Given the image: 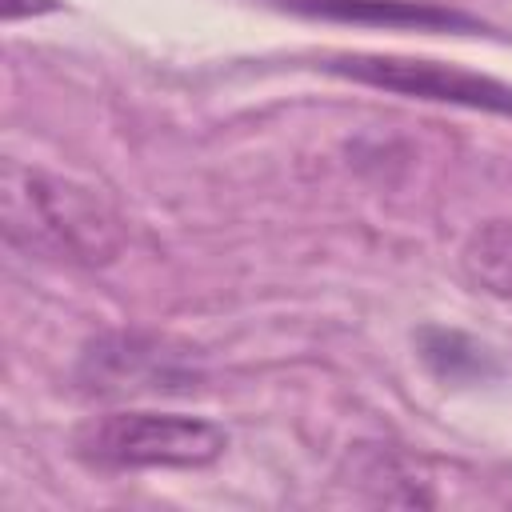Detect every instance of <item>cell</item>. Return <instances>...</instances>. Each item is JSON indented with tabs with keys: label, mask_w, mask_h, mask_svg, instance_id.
Here are the masks:
<instances>
[{
	"label": "cell",
	"mask_w": 512,
	"mask_h": 512,
	"mask_svg": "<svg viewBox=\"0 0 512 512\" xmlns=\"http://www.w3.org/2000/svg\"><path fill=\"white\" fill-rule=\"evenodd\" d=\"M0 204L4 240L12 248L84 268H104L124 252V220L88 184L8 160L0 180Z\"/></svg>",
	"instance_id": "cell-1"
},
{
	"label": "cell",
	"mask_w": 512,
	"mask_h": 512,
	"mask_svg": "<svg viewBox=\"0 0 512 512\" xmlns=\"http://www.w3.org/2000/svg\"><path fill=\"white\" fill-rule=\"evenodd\" d=\"M228 432L180 412H104L72 432V456L88 468H208L224 456Z\"/></svg>",
	"instance_id": "cell-2"
},
{
	"label": "cell",
	"mask_w": 512,
	"mask_h": 512,
	"mask_svg": "<svg viewBox=\"0 0 512 512\" xmlns=\"http://www.w3.org/2000/svg\"><path fill=\"white\" fill-rule=\"evenodd\" d=\"M296 12L308 16H328V20H356V24H408V28H452V32H472L480 20L424 4V0H284Z\"/></svg>",
	"instance_id": "cell-5"
},
{
	"label": "cell",
	"mask_w": 512,
	"mask_h": 512,
	"mask_svg": "<svg viewBox=\"0 0 512 512\" xmlns=\"http://www.w3.org/2000/svg\"><path fill=\"white\" fill-rule=\"evenodd\" d=\"M464 276L500 300H512V220H488L468 232L460 248Z\"/></svg>",
	"instance_id": "cell-6"
},
{
	"label": "cell",
	"mask_w": 512,
	"mask_h": 512,
	"mask_svg": "<svg viewBox=\"0 0 512 512\" xmlns=\"http://www.w3.org/2000/svg\"><path fill=\"white\" fill-rule=\"evenodd\" d=\"M200 376L196 348L152 332H100L84 344L76 364V380L92 396L188 392Z\"/></svg>",
	"instance_id": "cell-3"
},
{
	"label": "cell",
	"mask_w": 512,
	"mask_h": 512,
	"mask_svg": "<svg viewBox=\"0 0 512 512\" xmlns=\"http://www.w3.org/2000/svg\"><path fill=\"white\" fill-rule=\"evenodd\" d=\"M416 348H420V360L440 380H484V376L496 372L492 352L480 340H472V336H464L456 328L428 324V328L416 332Z\"/></svg>",
	"instance_id": "cell-7"
},
{
	"label": "cell",
	"mask_w": 512,
	"mask_h": 512,
	"mask_svg": "<svg viewBox=\"0 0 512 512\" xmlns=\"http://www.w3.org/2000/svg\"><path fill=\"white\" fill-rule=\"evenodd\" d=\"M60 8L56 0H4V20H20V16H36V12H52Z\"/></svg>",
	"instance_id": "cell-8"
},
{
	"label": "cell",
	"mask_w": 512,
	"mask_h": 512,
	"mask_svg": "<svg viewBox=\"0 0 512 512\" xmlns=\"http://www.w3.org/2000/svg\"><path fill=\"white\" fill-rule=\"evenodd\" d=\"M328 72L348 76L356 84L384 88V92L416 96V100H440V104H460V108L512 116V84L468 72V68H456V64H440V60L356 52V56H332Z\"/></svg>",
	"instance_id": "cell-4"
}]
</instances>
